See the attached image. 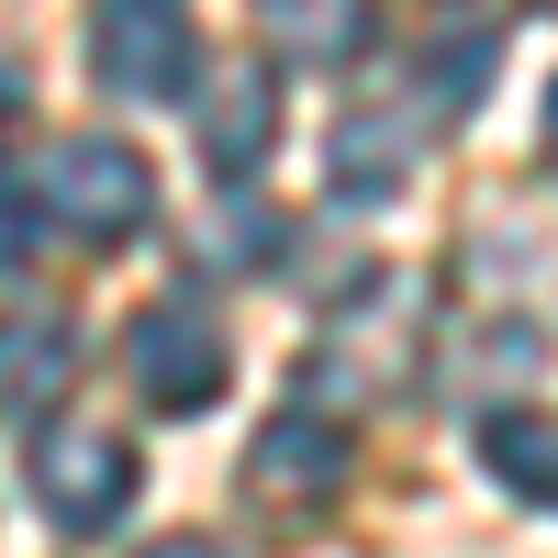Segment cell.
Listing matches in <instances>:
<instances>
[{"instance_id": "e0dca14e", "label": "cell", "mask_w": 558, "mask_h": 558, "mask_svg": "<svg viewBox=\"0 0 558 558\" xmlns=\"http://www.w3.org/2000/svg\"><path fill=\"white\" fill-rule=\"evenodd\" d=\"M547 12H558V0H547Z\"/></svg>"}, {"instance_id": "5b68a950", "label": "cell", "mask_w": 558, "mask_h": 558, "mask_svg": "<svg viewBox=\"0 0 558 558\" xmlns=\"http://www.w3.org/2000/svg\"><path fill=\"white\" fill-rule=\"evenodd\" d=\"M347 470H357V447L336 413H268V436L246 447V492H268V502H336Z\"/></svg>"}, {"instance_id": "8fae6325", "label": "cell", "mask_w": 558, "mask_h": 558, "mask_svg": "<svg viewBox=\"0 0 558 558\" xmlns=\"http://www.w3.org/2000/svg\"><path fill=\"white\" fill-rule=\"evenodd\" d=\"M492 45H502V34H492L481 12H458V23L425 34V101H436V112H470L481 89H492Z\"/></svg>"}, {"instance_id": "9a60e30c", "label": "cell", "mask_w": 558, "mask_h": 558, "mask_svg": "<svg viewBox=\"0 0 558 558\" xmlns=\"http://www.w3.org/2000/svg\"><path fill=\"white\" fill-rule=\"evenodd\" d=\"M23 112V68H0V123H12Z\"/></svg>"}, {"instance_id": "52a82bcc", "label": "cell", "mask_w": 558, "mask_h": 558, "mask_svg": "<svg viewBox=\"0 0 558 558\" xmlns=\"http://www.w3.org/2000/svg\"><path fill=\"white\" fill-rule=\"evenodd\" d=\"M68 380H78L68 313H12V324H0V413H57Z\"/></svg>"}, {"instance_id": "7a4b0ae2", "label": "cell", "mask_w": 558, "mask_h": 558, "mask_svg": "<svg viewBox=\"0 0 558 558\" xmlns=\"http://www.w3.org/2000/svg\"><path fill=\"white\" fill-rule=\"evenodd\" d=\"M89 68H101L123 101H191L202 89L191 0H89Z\"/></svg>"}, {"instance_id": "8992f818", "label": "cell", "mask_w": 558, "mask_h": 558, "mask_svg": "<svg viewBox=\"0 0 558 558\" xmlns=\"http://www.w3.org/2000/svg\"><path fill=\"white\" fill-rule=\"evenodd\" d=\"M268 134H279V68L268 57H235V68H213L202 78V157L223 179H246L268 157Z\"/></svg>"}, {"instance_id": "5bb4252c", "label": "cell", "mask_w": 558, "mask_h": 558, "mask_svg": "<svg viewBox=\"0 0 558 558\" xmlns=\"http://www.w3.org/2000/svg\"><path fill=\"white\" fill-rule=\"evenodd\" d=\"M146 558H235V547H223V536H157Z\"/></svg>"}, {"instance_id": "277c9868", "label": "cell", "mask_w": 558, "mask_h": 558, "mask_svg": "<svg viewBox=\"0 0 558 558\" xmlns=\"http://www.w3.org/2000/svg\"><path fill=\"white\" fill-rule=\"evenodd\" d=\"M123 357H134V391H146L157 413H202V402H223V380H235V347H223V324H213L202 302H179V291L134 313Z\"/></svg>"}, {"instance_id": "3957f363", "label": "cell", "mask_w": 558, "mask_h": 558, "mask_svg": "<svg viewBox=\"0 0 558 558\" xmlns=\"http://www.w3.org/2000/svg\"><path fill=\"white\" fill-rule=\"evenodd\" d=\"M23 492L45 502V525L57 536H112L123 525V502H134V447L112 425H45L34 458H23Z\"/></svg>"}, {"instance_id": "9c48e42d", "label": "cell", "mask_w": 558, "mask_h": 558, "mask_svg": "<svg viewBox=\"0 0 558 558\" xmlns=\"http://www.w3.org/2000/svg\"><path fill=\"white\" fill-rule=\"evenodd\" d=\"M257 23L279 57H302V68H347L357 45H368V0H257Z\"/></svg>"}, {"instance_id": "ba28073f", "label": "cell", "mask_w": 558, "mask_h": 558, "mask_svg": "<svg viewBox=\"0 0 558 558\" xmlns=\"http://www.w3.org/2000/svg\"><path fill=\"white\" fill-rule=\"evenodd\" d=\"M481 470L514 492V502H536V514H558V413H536V402H502L492 425H481Z\"/></svg>"}, {"instance_id": "4fadbf2b", "label": "cell", "mask_w": 558, "mask_h": 558, "mask_svg": "<svg viewBox=\"0 0 558 558\" xmlns=\"http://www.w3.org/2000/svg\"><path fill=\"white\" fill-rule=\"evenodd\" d=\"M23 257H34V202L0 179V268H23Z\"/></svg>"}, {"instance_id": "30bf717a", "label": "cell", "mask_w": 558, "mask_h": 558, "mask_svg": "<svg viewBox=\"0 0 558 558\" xmlns=\"http://www.w3.org/2000/svg\"><path fill=\"white\" fill-rule=\"evenodd\" d=\"M324 168H336V191H347V202H391L402 179H413V146H402V123H391V112H347Z\"/></svg>"}, {"instance_id": "7c38bea8", "label": "cell", "mask_w": 558, "mask_h": 558, "mask_svg": "<svg viewBox=\"0 0 558 558\" xmlns=\"http://www.w3.org/2000/svg\"><path fill=\"white\" fill-rule=\"evenodd\" d=\"M279 235H291L279 213H223V246H213V257H223V268H268V257H279Z\"/></svg>"}, {"instance_id": "2e32d148", "label": "cell", "mask_w": 558, "mask_h": 558, "mask_svg": "<svg viewBox=\"0 0 558 558\" xmlns=\"http://www.w3.org/2000/svg\"><path fill=\"white\" fill-rule=\"evenodd\" d=\"M547 168H558V89H547Z\"/></svg>"}, {"instance_id": "6da1fadb", "label": "cell", "mask_w": 558, "mask_h": 558, "mask_svg": "<svg viewBox=\"0 0 558 558\" xmlns=\"http://www.w3.org/2000/svg\"><path fill=\"white\" fill-rule=\"evenodd\" d=\"M34 202H45V223L78 235V246H134V235H146V213H157V168L134 157L123 134H57L45 168H34Z\"/></svg>"}]
</instances>
